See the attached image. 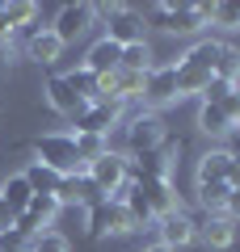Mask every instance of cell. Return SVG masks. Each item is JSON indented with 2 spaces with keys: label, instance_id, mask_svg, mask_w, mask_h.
<instances>
[{
  "label": "cell",
  "instance_id": "1",
  "mask_svg": "<svg viewBox=\"0 0 240 252\" xmlns=\"http://www.w3.org/2000/svg\"><path fill=\"white\" fill-rule=\"evenodd\" d=\"M34 156H38V164L55 168L59 177L84 172V160H80V152H76V139H72L68 130H51V135H38V143H34Z\"/></svg>",
  "mask_w": 240,
  "mask_h": 252
},
{
  "label": "cell",
  "instance_id": "2",
  "mask_svg": "<svg viewBox=\"0 0 240 252\" xmlns=\"http://www.w3.org/2000/svg\"><path fill=\"white\" fill-rule=\"evenodd\" d=\"M148 17L164 34H198L211 21V4H152Z\"/></svg>",
  "mask_w": 240,
  "mask_h": 252
},
{
  "label": "cell",
  "instance_id": "3",
  "mask_svg": "<svg viewBox=\"0 0 240 252\" xmlns=\"http://www.w3.org/2000/svg\"><path fill=\"white\" fill-rule=\"evenodd\" d=\"M122 139H126V152L122 156H148V152H160V147H164L169 126H164V118H160V114L143 109V114H135L131 122L122 126Z\"/></svg>",
  "mask_w": 240,
  "mask_h": 252
},
{
  "label": "cell",
  "instance_id": "4",
  "mask_svg": "<svg viewBox=\"0 0 240 252\" xmlns=\"http://www.w3.org/2000/svg\"><path fill=\"white\" fill-rule=\"evenodd\" d=\"M93 9H97V17L110 21V26H106L110 42L131 46V42H139V38H143V13L139 9H131V4H93Z\"/></svg>",
  "mask_w": 240,
  "mask_h": 252
},
{
  "label": "cell",
  "instance_id": "5",
  "mask_svg": "<svg viewBox=\"0 0 240 252\" xmlns=\"http://www.w3.org/2000/svg\"><path fill=\"white\" fill-rule=\"evenodd\" d=\"M84 227H89V235H131L135 231L126 206H122V202H114V198H101L97 206L84 210Z\"/></svg>",
  "mask_w": 240,
  "mask_h": 252
},
{
  "label": "cell",
  "instance_id": "6",
  "mask_svg": "<svg viewBox=\"0 0 240 252\" xmlns=\"http://www.w3.org/2000/svg\"><path fill=\"white\" fill-rule=\"evenodd\" d=\"M93 21H97V9H93V4H63V9L55 13V21H51V34L68 46V42H80V38L89 34Z\"/></svg>",
  "mask_w": 240,
  "mask_h": 252
},
{
  "label": "cell",
  "instance_id": "7",
  "mask_svg": "<svg viewBox=\"0 0 240 252\" xmlns=\"http://www.w3.org/2000/svg\"><path fill=\"white\" fill-rule=\"evenodd\" d=\"M72 122H76L72 135H101V139H110V130L122 122V105H114V101H89L84 114L72 118Z\"/></svg>",
  "mask_w": 240,
  "mask_h": 252
},
{
  "label": "cell",
  "instance_id": "8",
  "mask_svg": "<svg viewBox=\"0 0 240 252\" xmlns=\"http://www.w3.org/2000/svg\"><path fill=\"white\" fill-rule=\"evenodd\" d=\"M177 63H164V67H152L148 76H143V105L156 114L160 105H169V101H177Z\"/></svg>",
  "mask_w": 240,
  "mask_h": 252
},
{
  "label": "cell",
  "instance_id": "9",
  "mask_svg": "<svg viewBox=\"0 0 240 252\" xmlns=\"http://www.w3.org/2000/svg\"><path fill=\"white\" fill-rule=\"evenodd\" d=\"M55 198L63 202V206H76V210H89V206H97L106 193L97 189V181L89 177V172H72V177H63V185H59V193Z\"/></svg>",
  "mask_w": 240,
  "mask_h": 252
},
{
  "label": "cell",
  "instance_id": "10",
  "mask_svg": "<svg viewBox=\"0 0 240 252\" xmlns=\"http://www.w3.org/2000/svg\"><path fill=\"white\" fill-rule=\"evenodd\" d=\"M156 235H160V244L169 252H177V248H186V244H194L198 240V223L190 215H181V210H173V215H164V219H156Z\"/></svg>",
  "mask_w": 240,
  "mask_h": 252
},
{
  "label": "cell",
  "instance_id": "11",
  "mask_svg": "<svg viewBox=\"0 0 240 252\" xmlns=\"http://www.w3.org/2000/svg\"><path fill=\"white\" fill-rule=\"evenodd\" d=\"M84 172H89V177L97 181V189L110 198V193H114V189L126 181V156H122V152H106L101 160L84 164Z\"/></svg>",
  "mask_w": 240,
  "mask_h": 252
},
{
  "label": "cell",
  "instance_id": "12",
  "mask_svg": "<svg viewBox=\"0 0 240 252\" xmlns=\"http://www.w3.org/2000/svg\"><path fill=\"white\" fill-rule=\"evenodd\" d=\"M42 93H46V105H51L55 114H63V118H80V114H84V105H89V101H80L76 93L68 89V80H63V76H51Z\"/></svg>",
  "mask_w": 240,
  "mask_h": 252
},
{
  "label": "cell",
  "instance_id": "13",
  "mask_svg": "<svg viewBox=\"0 0 240 252\" xmlns=\"http://www.w3.org/2000/svg\"><path fill=\"white\" fill-rule=\"evenodd\" d=\"M232 172H236V156L215 147V152H206L198 160V185H211V181H228L232 185Z\"/></svg>",
  "mask_w": 240,
  "mask_h": 252
},
{
  "label": "cell",
  "instance_id": "14",
  "mask_svg": "<svg viewBox=\"0 0 240 252\" xmlns=\"http://www.w3.org/2000/svg\"><path fill=\"white\" fill-rule=\"evenodd\" d=\"M135 189L143 193V202H148L152 219H164V215H173V210H177V193H173L169 181H139Z\"/></svg>",
  "mask_w": 240,
  "mask_h": 252
},
{
  "label": "cell",
  "instance_id": "15",
  "mask_svg": "<svg viewBox=\"0 0 240 252\" xmlns=\"http://www.w3.org/2000/svg\"><path fill=\"white\" fill-rule=\"evenodd\" d=\"M59 55H63V42L51 34V26H38L34 34L26 38V59H34V63H42V67H51Z\"/></svg>",
  "mask_w": 240,
  "mask_h": 252
},
{
  "label": "cell",
  "instance_id": "16",
  "mask_svg": "<svg viewBox=\"0 0 240 252\" xmlns=\"http://www.w3.org/2000/svg\"><path fill=\"white\" fill-rule=\"evenodd\" d=\"M118 63H122V46L110 42V38H97V42L89 46V55H84V67H89L93 76H110V72H118Z\"/></svg>",
  "mask_w": 240,
  "mask_h": 252
},
{
  "label": "cell",
  "instance_id": "17",
  "mask_svg": "<svg viewBox=\"0 0 240 252\" xmlns=\"http://www.w3.org/2000/svg\"><path fill=\"white\" fill-rule=\"evenodd\" d=\"M59 210H63V202L55 198V193H34V198H30V206L21 210V215H26L38 231H46V227L55 223V215H59Z\"/></svg>",
  "mask_w": 240,
  "mask_h": 252
},
{
  "label": "cell",
  "instance_id": "18",
  "mask_svg": "<svg viewBox=\"0 0 240 252\" xmlns=\"http://www.w3.org/2000/svg\"><path fill=\"white\" fill-rule=\"evenodd\" d=\"M198 235H202L206 248H232V240H236V223H232L228 215H211L206 227H198Z\"/></svg>",
  "mask_w": 240,
  "mask_h": 252
},
{
  "label": "cell",
  "instance_id": "19",
  "mask_svg": "<svg viewBox=\"0 0 240 252\" xmlns=\"http://www.w3.org/2000/svg\"><path fill=\"white\" fill-rule=\"evenodd\" d=\"M219 51H223V42H211V38H202V42H194L186 55H181V63H190V67H198V72L215 76V63H219Z\"/></svg>",
  "mask_w": 240,
  "mask_h": 252
},
{
  "label": "cell",
  "instance_id": "20",
  "mask_svg": "<svg viewBox=\"0 0 240 252\" xmlns=\"http://www.w3.org/2000/svg\"><path fill=\"white\" fill-rule=\"evenodd\" d=\"M198 206L206 210V215H223L228 210V198H232V185L228 181H211V185H198Z\"/></svg>",
  "mask_w": 240,
  "mask_h": 252
},
{
  "label": "cell",
  "instance_id": "21",
  "mask_svg": "<svg viewBox=\"0 0 240 252\" xmlns=\"http://www.w3.org/2000/svg\"><path fill=\"white\" fill-rule=\"evenodd\" d=\"M198 130H202V135H211V139H219V135H232V130H236V122H232L219 105H198Z\"/></svg>",
  "mask_w": 240,
  "mask_h": 252
},
{
  "label": "cell",
  "instance_id": "22",
  "mask_svg": "<svg viewBox=\"0 0 240 252\" xmlns=\"http://www.w3.org/2000/svg\"><path fill=\"white\" fill-rule=\"evenodd\" d=\"M26 177V185L34 189V193H59V185H63V177L55 168H46V164H38V160H30V168L21 172Z\"/></svg>",
  "mask_w": 240,
  "mask_h": 252
},
{
  "label": "cell",
  "instance_id": "23",
  "mask_svg": "<svg viewBox=\"0 0 240 252\" xmlns=\"http://www.w3.org/2000/svg\"><path fill=\"white\" fill-rule=\"evenodd\" d=\"M0 198L9 202V210H17V215H21V210L30 206V198H34V189H30V185H26V177L17 172V177L0 181Z\"/></svg>",
  "mask_w": 240,
  "mask_h": 252
},
{
  "label": "cell",
  "instance_id": "24",
  "mask_svg": "<svg viewBox=\"0 0 240 252\" xmlns=\"http://www.w3.org/2000/svg\"><path fill=\"white\" fill-rule=\"evenodd\" d=\"M118 67H126V72H143L148 76L156 63H152V46H148V38H139V42H131V46H122V63Z\"/></svg>",
  "mask_w": 240,
  "mask_h": 252
},
{
  "label": "cell",
  "instance_id": "25",
  "mask_svg": "<svg viewBox=\"0 0 240 252\" xmlns=\"http://www.w3.org/2000/svg\"><path fill=\"white\" fill-rule=\"evenodd\" d=\"M206 84H211L206 72H198V67H190V63L177 59V93H181V97H202Z\"/></svg>",
  "mask_w": 240,
  "mask_h": 252
},
{
  "label": "cell",
  "instance_id": "26",
  "mask_svg": "<svg viewBox=\"0 0 240 252\" xmlns=\"http://www.w3.org/2000/svg\"><path fill=\"white\" fill-rule=\"evenodd\" d=\"M63 80H68V89L76 93L80 101H97V76L80 63V67H72V72H63Z\"/></svg>",
  "mask_w": 240,
  "mask_h": 252
},
{
  "label": "cell",
  "instance_id": "27",
  "mask_svg": "<svg viewBox=\"0 0 240 252\" xmlns=\"http://www.w3.org/2000/svg\"><path fill=\"white\" fill-rule=\"evenodd\" d=\"M215 80H228V84H240V51L223 42L219 51V63H215Z\"/></svg>",
  "mask_w": 240,
  "mask_h": 252
},
{
  "label": "cell",
  "instance_id": "28",
  "mask_svg": "<svg viewBox=\"0 0 240 252\" xmlns=\"http://www.w3.org/2000/svg\"><path fill=\"white\" fill-rule=\"evenodd\" d=\"M72 139H76V152H80V160H84V164L101 160V156L110 152V139H101V135H72Z\"/></svg>",
  "mask_w": 240,
  "mask_h": 252
},
{
  "label": "cell",
  "instance_id": "29",
  "mask_svg": "<svg viewBox=\"0 0 240 252\" xmlns=\"http://www.w3.org/2000/svg\"><path fill=\"white\" fill-rule=\"evenodd\" d=\"M72 244H68V235H59V231H51V227H46V231H38L34 240L26 244V252H68Z\"/></svg>",
  "mask_w": 240,
  "mask_h": 252
},
{
  "label": "cell",
  "instance_id": "30",
  "mask_svg": "<svg viewBox=\"0 0 240 252\" xmlns=\"http://www.w3.org/2000/svg\"><path fill=\"white\" fill-rule=\"evenodd\" d=\"M211 21L219 30H240V0H223V4H211Z\"/></svg>",
  "mask_w": 240,
  "mask_h": 252
},
{
  "label": "cell",
  "instance_id": "31",
  "mask_svg": "<svg viewBox=\"0 0 240 252\" xmlns=\"http://www.w3.org/2000/svg\"><path fill=\"white\" fill-rule=\"evenodd\" d=\"M236 89H240V84H228V80H215V76H211V84L202 89V105H223Z\"/></svg>",
  "mask_w": 240,
  "mask_h": 252
},
{
  "label": "cell",
  "instance_id": "32",
  "mask_svg": "<svg viewBox=\"0 0 240 252\" xmlns=\"http://www.w3.org/2000/svg\"><path fill=\"white\" fill-rule=\"evenodd\" d=\"M26 244H30V240H26V235L17 231V227L0 235V252H26Z\"/></svg>",
  "mask_w": 240,
  "mask_h": 252
},
{
  "label": "cell",
  "instance_id": "33",
  "mask_svg": "<svg viewBox=\"0 0 240 252\" xmlns=\"http://www.w3.org/2000/svg\"><path fill=\"white\" fill-rule=\"evenodd\" d=\"M13 223H17V210H9V202L0 198V235L13 231Z\"/></svg>",
  "mask_w": 240,
  "mask_h": 252
},
{
  "label": "cell",
  "instance_id": "34",
  "mask_svg": "<svg viewBox=\"0 0 240 252\" xmlns=\"http://www.w3.org/2000/svg\"><path fill=\"white\" fill-rule=\"evenodd\" d=\"M223 215L232 219V223H240V189H232V198H228V210Z\"/></svg>",
  "mask_w": 240,
  "mask_h": 252
},
{
  "label": "cell",
  "instance_id": "35",
  "mask_svg": "<svg viewBox=\"0 0 240 252\" xmlns=\"http://www.w3.org/2000/svg\"><path fill=\"white\" fill-rule=\"evenodd\" d=\"M9 59H13V46H9V42H0V67H4Z\"/></svg>",
  "mask_w": 240,
  "mask_h": 252
},
{
  "label": "cell",
  "instance_id": "36",
  "mask_svg": "<svg viewBox=\"0 0 240 252\" xmlns=\"http://www.w3.org/2000/svg\"><path fill=\"white\" fill-rule=\"evenodd\" d=\"M232 189H240V152H236V172H232Z\"/></svg>",
  "mask_w": 240,
  "mask_h": 252
},
{
  "label": "cell",
  "instance_id": "37",
  "mask_svg": "<svg viewBox=\"0 0 240 252\" xmlns=\"http://www.w3.org/2000/svg\"><path fill=\"white\" fill-rule=\"evenodd\" d=\"M143 252H169V248H164V244H152V248H143Z\"/></svg>",
  "mask_w": 240,
  "mask_h": 252
},
{
  "label": "cell",
  "instance_id": "38",
  "mask_svg": "<svg viewBox=\"0 0 240 252\" xmlns=\"http://www.w3.org/2000/svg\"><path fill=\"white\" fill-rule=\"evenodd\" d=\"M236 126H240V109H236Z\"/></svg>",
  "mask_w": 240,
  "mask_h": 252
}]
</instances>
